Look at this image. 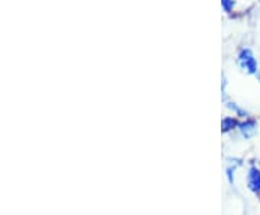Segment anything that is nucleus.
I'll return each mask as SVG.
<instances>
[{
  "label": "nucleus",
  "mask_w": 260,
  "mask_h": 215,
  "mask_svg": "<svg viewBox=\"0 0 260 215\" xmlns=\"http://www.w3.org/2000/svg\"><path fill=\"white\" fill-rule=\"evenodd\" d=\"M247 182L251 192H254L256 195L260 194V170L257 168H251L247 175Z\"/></svg>",
  "instance_id": "obj_1"
}]
</instances>
